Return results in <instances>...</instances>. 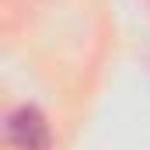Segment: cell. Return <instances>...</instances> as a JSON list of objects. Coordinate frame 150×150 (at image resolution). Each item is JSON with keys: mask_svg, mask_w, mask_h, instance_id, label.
<instances>
[{"mask_svg": "<svg viewBox=\"0 0 150 150\" xmlns=\"http://www.w3.org/2000/svg\"><path fill=\"white\" fill-rule=\"evenodd\" d=\"M4 140L11 150H52V133L45 115L35 105H21L7 115L4 122Z\"/></svg>", "mask_w": 150, "mask_h": 150, "instance_id": "obj_1", "label": "cell"}]
</instances>
